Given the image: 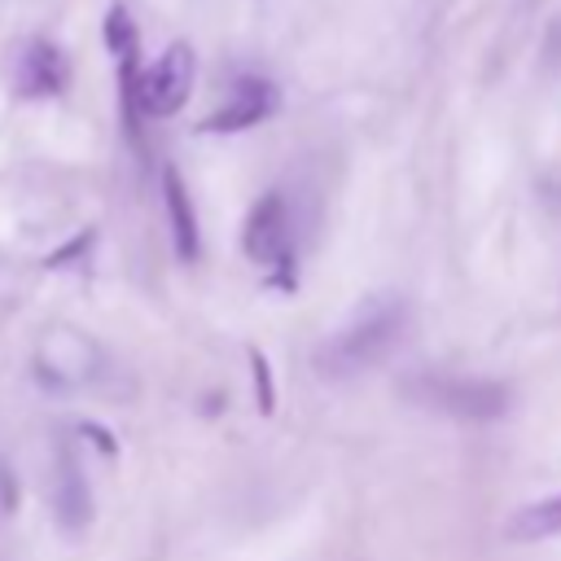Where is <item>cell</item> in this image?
<instances>
[{
	"label": "cell",
	"mask_w": 561,
	"mask_h": 561,
	"mask_svg": "<svg viewBox=\"0 0 561 561\" xmlns=\"http://www.w3.org/2000/svg\"><path fill=\"white\" fill-rule=\"evenodd\" d=\"M399 324H403V307L394 298H381V302H368L342 333H333L320 351V368L324 373H359L364 364H373L394 337H399Z\"/></svg>",
	"instance_id": "6da1fadb"
},
{
	"label": "cell",
	"mask_w": 561,
	"mask_h": 561,
	"mask_svg": "<svg viewBox=\"0 0 561 561\" xmlns=\"http://www.w3.org/2000/svg\"><path fill=\"white\" fill-rule=\"evenodd\" d=\"M193 75H197V57L188 44H171L140 79H136V110L149 114V118H171L184 110L188 92H193Z\"/></svg>",
	"instance_id": "7a4b0ae2"
},
{
	"label": "cell",
	"mask_w": 561,
	"mask_h": 561,
	"mask_svg": "<svg viewBox=\"0 0 561 561\" xmlns=\"http://www.w3.org/2000/svg\"><path fill=\"white\" fill-rule=\"evenodd\" d=\"M416 399L465 421H495L508 412V390L500 381H473V377H425L416 381Z\"/></svg>",
	"instance_id": "3957f363"
},
{
	"label": "cell",
	"mask_w": 561,
	"mask_h": 561,
	"mask_svg": "<svg viewBox=\"0 0 561 561\" xmlns=\"http://www.w3.org/2000/svg\"><path fill=\"white\" fill-rule=\"evenodd\" d=\"M245 254L263 267H276L289 250V210H285V197L280 193H263L245 219Z\"/></svg>",
	"instance_id": "277c9868"
},
{
	"label": "cell",
	"mask_w": 561,
	"mask_h": 561,
	"mask_svg": "<svg viewBox=\"0 0 561 561\" xmlns=\"http://www.w3.org/2000/svg\"><path fill=\"white\" fill-rule=\"evenodd\" d=\"M276 110V88L267 83V79H241V83H232V92H228V101L215 110V114H206V131H241V127H254L259 118H267Z\"/></svg>",
	"instance_id": "5b68a950"
},
{
	"label": "cell",
	"mask_w": 561,
	"mask_h": 561,
	"mask_svg": "<svg viewBox=\"0 0 561 561\" xmlns=\"http://www.w3.org/2000/svg\"><path fill=\"white\" fill-rule=\"evenodd\" d=\"M162 202H167V219H171V241L180 259H197V215L188 202V188L180 180L175 167L162 171Z\"/></svg>",
	"instance_id": "8992f818"
},
{
	"label": "cell",
	"mask_w": 561,
	"mask_h": 561,
	"mask_svg": "<svg viewBox=\"0 0 561 561\" xmlns=\"http://www.w3.org/2000/svg\"><path fill=\"white\" fill-rule=\"evenodd\" d=\"M66 83V61L53 44H26L18 53V88L22 92H57Z\"/></svg>",
	"instance_id": "52a82bcc"
},
{
	"label": "cell",
	"mask_w": 561,
	"mask_h": 561,
	"mask_svg": "<svg viewBox=\"0 0 561 561\" xmlns=\"http://www.w3.org/2000/svg\"><path fill=\"white\" fill-rule=\"evenodd\" d=\"M561 530V495H548L539 504H526L508 522V539H548Z\"/></svg>",
	"instance_id": "ba28073f"
},
{
	"label": "cell",
	"mask_w": 561,
	"mask_h": 561,
	"mask_svg": "<svg viewBox=\"0 0 561 561\" xmlns=\"http://www.w3.org/2000/svg\"><path fill=\"white\" fill-rule=\"evenodd\" d=\"M254 373H259V399H263V412H272V390H267V364H263V355H254Z\"/></svg>",
	"instance_id": "9c48e42d"
}]
</instances>
